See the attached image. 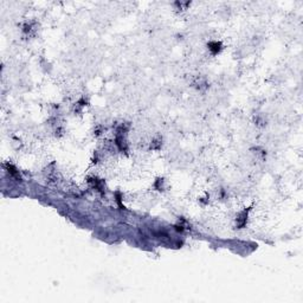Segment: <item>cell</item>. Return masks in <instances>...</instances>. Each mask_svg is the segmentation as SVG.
Segmentation results:
<instances>
[{"mask_svg": "<svg viewBox=\"0 0 303 303\" xmlns=\"http://www.w3.org/2000/svg\"><path fill=\"white\" fill-rule=\"evenodd\" d=\"M208 47H210V50L213 52V53H217V52H219V50H220V43H218V42L210 43V44H208Z\"/></svg>", "mask_w": 303, "mask_h": 303, "instance_id": "obj_1", "label": "cell"}]
</instances>
